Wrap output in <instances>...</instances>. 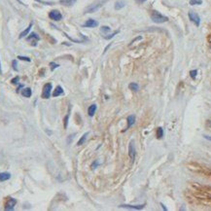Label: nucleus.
<instances>
[{"mask_svg": "<svg viewBox=\"0 0 211 211\" xmlns=\"http://www.w3.org/2000/svg\"><path fill=\"white\" fill-rule=\"evenodd\" d=\"M98 25V22H96V21H94V20H92V19H90V20H88L87 22H85V24H83V26L84 27H96Z\"/></svg>", "mask_w": 211, "mask_h": 211, "instance_id": "1a4fd4ad", "label": "nucleus"}, {"mask_svg": "<svg viewBox=\"0 0 211 211\" xmlns=\"http://www.w3.org/2000/svg\"><path fill=\"white\" fill-rule=\"evenodd\" d=\"M75 2L76 0H60V3L61 5L66 6V7H70L73 4H75Z\"/></svg>", "mask_w": 211, "mask_h": 211, "instance_id": "ddd939ff", "label": "nucleus"}, {"mask_svg": "<svg viewBox=\"0 0 211 211\" xmlns=\"http://www.w3.org/2000/svg\"><path fill=\"white\" fill-rule=\"evenodd\" d=\"M11 178V174L9 172H2L0 173V181H6Z\"/></svg>", "mask_w": 211, "mask_h": 211, "instance_id": "dca6fc26", "label": "nucleus"}, {"mask_svg": "<svg viewBox=\"0 0 211 211\" xmlns=\"http://www.w3.org/2000/svg\"><path fill=\"white\" fill-rule=\"evenodd\" d=\"M100 30H101V32L103 33H109L110 32V30H111V28L109 26H102L101 28H100Z\"/></svg>", "mask_w": 211, "mask_h": 211, "instance_id": "a878e982", "label": "nucleus"}, {"mask_svg": "<svg viewBox=\"0 0 211 211\" xmlns=\"http://www.w3.org/2000/svg\"><path fill=\"white\" fill-rule=\"evenodd\" d=\"M118 32H119V31L117 30V31H115V32H114V33H112V34H110L109 36H104V38H105V39H107V40H109V39H111V38H113L114 36H115V35H116V34H117V33H118Z\"/></svg>", "mask_w": 211, "mask_h": 211, "instance_id": "c85d7f7f", "label": "nucleus"}, {"mask_svg": "<svg viewBox=\"0 0 211 211\" xmlns=\"http://www.w3.org/2000/svg\"><path fill=\"white\" fill-rule=\"evenodd\" d=\"M156 134H157V137H158V138H159V139H161L162 136H163V130H162V128H158Z\"/></svg>", "mask_w": 211, "mask_h": 211, "instance_id": "4be33fe9", "label": "nucleus"}, {"mask_svg": "<svg viewBox=\"0 0 211 211\" xmlns=\"http://www.w3.org/2000/svg\"><path fill=\"white\" fill-rule=\"evenodd\" d=\"M136 2H138V3H143V2H145L146 0H135Z\"/></svg>", "mask_w": 211, "mask_h": 211, "instance_id": "c9c22d12", "label": "nucleus"}, {"mask_svg": "<svg viewBox=\"0 0 211 211\" xmlns=\"http://www.w3.org/2000/svg\"><path fill=\"white\" fill-rule=\"evenodd\" d=\"M189 19L192 22L195 23L196 26H199L200 23V19L198 14H195L194 12H189Z\"/></svg>", "mask_w": 211, "mask_h": 211, "instance_id": "0eeeda50", "label": "nucleus"}, {"mask_svg": "<svg viewBox=\"0 0 211 211\" xmlns=\"http://www.w3.org/2000/svg\"><path fill=\"white\" fill-rule=\"evenodd\" d=\"M22 95L23 96H25V97H30L31 96V93H32V92H31V90L29 89V88H25V89H23L22 90Z\"/></svg>", "mask_w": 211, "mask_h": 211, "instance_id": "f3484780", "label": "nucleus"}, {"mask_svg": "<svg viewBox=\"0 0 211 211\" xmlns=\"http://www.w3.org/2000/svg\"><path fill=\"white\" fill-rule=\"evenodd\" d=\"M87 135H88V132H86V133H84V134H83V136L81 137V139L78 141V145H79V146L84 144V142H85L86 138H87Z\"/></svg>", "mask_w": 211, "mask_h": 211, "instance_id": "5701e85b", "label": "nucleus"}, {"mask_svg": "<svg viewBox=\"0 0 211 211\" xmlns=\"http://www.w3.org/2000/svg\"><path fill=\"white\" fill-rule=\"evenodd\" d=\"M2 73V70H1V64H0V74Z\"/></svg>", "mask_w": 211, "mask_h": 211, "instance_id": "4c0bfd02", "label": "nucleus"}, {"mask_svg": "<svg viewBox=\"0 0 211 211\" xmlns=\"http://www.w3.org/2000/svg\"><path fill=\"white\" fill-rule=\"evenodd\" d=\"M51 91H52V84H51V83L46 84L43 88V92H42L41 97L44 98V99L49 98L50 96H51Z\"/></svg>", "mask_w": 211, "mask_h": 211, "instance_id": "39448f33", "label": "nucleus"}, {"mask_svg": "<svg viewBox=\"0 0 211 211\" xmlns=\"http://www.w3.org/2000/svg\"><path fill=\"white\" fill-rule=\"evenodd\" d=\"M124 6H125V3H124V1L120 0V1H117V2L115 3V9H116V10H120V9L124 8Z\"/></svg>", "mask_w": 211, "mask_h": 211, "instance_id": "aec40b11", "label": "nucleus"}, {"mask_svg": "<svg viewBox=\"0 0 211 211\" xmlns=\"http://www.w3.org/2000/svg\"><path fill=\"white\" fill-rule=\"evenodd\" d=\"M205 129L208 130H211V119H207L205 122Z\"/></svg>", "mask_w": 211, "mask_h": 211, "instance_id": "393cba45", "label": "nucleus"}, {"mask_svg": "<svg viewBox=\"0 0 211 211\" xmlns=\"http://www.w3.org/2000/svg\"><path fill=\"white\" fill-rule=\"evenodd\" d=\"M207 41H208V43L211 44V34H209V35L207 36Z\"/></svg>", "mask_w": 211, "mask_h": 211, "instance_id": "72a5a7b5", "label": "nucleus"}, {"mask_svg": "<svg viewBox=\"0 0 211 211\" xmlns=\"http://www.w3.org/2000/svg\"><path fill=\"white\" fill-rule=\"evenodd\" d=\"M32 24H33L32 22H30V23H29V25H28V27H27L26 29H25V30H23V31H22V32L20 34V38H21V39H22V38H23L24 36H26L27 34H28V32L30 31V28H31V26H32Z\"/></svg>", "mask_w": 211, "mask_h": 211, "instance_id": "a211bd4d", "label": "nucleus"}, {"mask_svg": "<svg viewBox=\"0 0 211 211\" xmlns=\"http://www.w3.org/2000/svg\"><path fill=\"white\" fill-rule=\"evenodd\" d=\"M63 93H64V92H63V89L60 87V86H58V87L55 88L54 92H53V95H54V97H57V96L61 95V94H63Z\"/></svg>", "mask_w": 211, "mask_h": 211, "instance_id": "f8f14e48", "label": "nucleus"}, {"mask_svg": "<svg viewBox=\"0 0 211 211\" xmlns=\"http://www.w3.org/2000/svg\"><path fill=\"white\" fill-rule=\"evenodd\" d=\"M50 66H51V70L53 71V70H54V68H58L60 65L57 64V63H54V62H51V63H50Z\"/></svg>", "mask_w": 211, "mask_h": 211, "instance_id": "cd10ccee", "label": "nucleus"}, {"mask_svg": "<svg viewBox=\"0 0 211 211\" xmlns=\"http://www.w3.org/2000/svg\"><path fill=\"white\" fill-rule=\"evenodd\" d=\"M126 121H128V128H126L125 130L130 129V126H131L132 124H134V121H135V117H134L133 115H130V116H129V117H128V119H126Z\"/></svg>", "mask_w": 211, "mask_h": 211, "instance_id": "4468645a", "label": "nucleus"}, {"mask_svg": "<svg viewBox=\"0 0 211 211\" xmlns=\"http://www.w3.org/2000/svg\"><path fill=\"white\" fill-rule=\"evenodd\" d=\"M18 81H19V77H17V78H14V79L12 80V83H13V84H16V83H18Z\"/></svg>", "mask_w": 211, "mask_h": 211, "instance_id": "473e14b6", "label": "nucleus"}, {"mask_svg": "<svg viewBox=\"0 0 211 211\" xmlns=\"http://www.w3.org/2000/svg\"><path fill=\"white\" fill-rule=\"evenodd\" d=\"M31 40H35V41L37 42V41L40 40V37H39L35 32H32L28 37H27V41H31Z\"/></svg>", "mask_w": 211, "mask_h": 211, "instance_id": "6ab92c4d", "label": "nucleus"}, {"mask_svg": "<svg viewBox=\"0 0 211 211\" xmlns=\"http://www.w3.org/2000/svg\"><path fill=\"white\" fill-rule=\"evenodd\" d=\"M161 204H162V209H164V210H167V209H166V207H164V205H163L162 203H161Z\"/></svg>", "mask_w": 211, "mask_h": 211, "instance_id": "e433bc0d", "label": "nucleus"}, {"mask_svg": "<svg viewBox=\"0 0 211 211\" xmlns=\"http://www.w3.org/2000/svg\"><path fill=\"white\" fill-rule=\"evenodd\" d=\"M196 73H198V71L196 70H191L190 71V76H191V78H192V79H195V77H196Z\"/></svg>", "mask_w": 211, "mask_h": 211, "instance_id": "bb28decb", "label": "nucleus"}, {"mask_svg": "<svg viewBox=\"0 0 211 211\" xmlns=\"http://www.w3.org/2000/svg\"><path fill=\"white\" fill-rule=\"evenodd\" d=\"M190 4L191 5H200V4H202V1L201 0H191Z\"/></svg>", "mask_w": 211, "mask_h": 211, "instance_id": "b1692460", "label": "nucleus"}, {"mask_svg": "<svg viewBox=\"0 0 211 211\" xmlns=\"http://www.w3.org/2000/svg\"><path fill=\"white\" fill-rule=\"evenodd\" d=\"M106 2V0H103V1H98L96 3H93L92 5H90L86 9L85 13H93V12H96L98 9H100V7H102L103 4Z\"/></svg>", "mask_w": 211, "mask_h": 211, "instance_id": "20e7f679", "label": "nucleus"}, {"mask_svg": "<svg viewBox=\"0 0 211 211\" xmlns=\"http://www.w3.org/2000/svg\"><path fill=\"white\" fill-rule=\"evenodd\" d=\"M18 59L21 60H25V61H30V59L29 58H26V57H22V55H19Z\"/></svg>", "mask_w": 211, "mask_h": 211, "instance_id": "c756f323", "label": "nucleus"}, {"mask_svg": "<svg viewBox=\"0 0 211 211\" xmlns=\"http://www.w3.org/2000/svg\"><path fill=\"white\" fill-rule=\"evenodd\" d=\"M12 64H13V68H14V70L18 71V66H17V60H13V62H12Z\"/></svg>", "mask_w": 211, "mask_h": 211, "instance_id": "7c9ffc66", "label": "nucleus"}, {"mask_svg": "<svg viewBox=\"0 0 211 211\" xmlns=\"http://www.w3.org/2000/svg\"><path fill=\"white\" fill-rule=\"evenodd\" d=\"M129 88H130V90L134 91V92H137V91L139 90V86H138V84H136V83H130V85H129Z\"/></svg>", "mask_w": 211, "mask_h": 211, "instance_id": "412c9836", "label": "nucleus"}, {"mask_svg": "<svg viewBox=\"0 0 211 211\" xmlns=\"http://www.w3.org/2000/svg\"><path fill=\"white\" fill-rule=\"evenodd\" d=\"M49 17L51 20L55 21V22H59V21H60V20L62 19V15H61L60 12L58 11V10H53V11L50 12Z\"/></svg>", "mask_w": 211, "mask_h": 211, "instance_id": "423d86ee", "label": "nucleus"}, {"mask_svg": "<svg viewBox=\"0 0 211 211\" xmlns=\"http://www.w3.org/2000/svg\"><path fill=\"white\" fill-rule=\"evenodd\" d=\"M129 155H130V159L134 160V158H135V148H134V145H133V142H132V141L130 143V147H129Z\"/></svg>", "mask_w": 211, "mask_h": 211, "instance_id": "9d476101", "label": "nucleus"}, {"mask_svg": "<svg viewBox=\"0 0 211 211\" xmlns=\"http://www.w3.org/2000/svg\"><path fill=\"white\" fill-rule=\"evenodd\" d=\"M192 187L195 190L199 191L200 193L204 194L211 198V187L210 186H206V185H201L199 183H192Z\"/></svg>", "mask_w": 211, "mask_h": 211, "instance_id": "f03ea898", "label": "nucleus"}, {"mask_svg": "<svg viewBox=\"0 0 211 211\" xmlns=\"http://www.w3.org/2000/svg\"><path fill=\"white\" fill-rule=\"evenodd\" d=\"M68 117H69V115H67V116L64 118V128L65 129L67 128V120H68Z\"/></svg>", "mask_w": 211, "mask_h": 211, "instance_id": "2f4dec72", "label": "nucleus"}, {"mask_svg": "<svg viewBox=\"0 0 211 211\" xmlns=\"http://www.w3.org/2000/svg\"><path fill=\"white\" fill-rule=\"evenodd\" d=\"M151 19L152 21L156 23H162V22H168V18L165 16L162 15L161 13L157 11H153L151 13Z\"/></svg>", "mask_w": 211, "mask_h": 211, "instance_id": "7ed1b4c3", "label": "nucleus"}, {"mask_svg": "<svg viewBox=\"0 0 211 211\" xmlns=\"http://www.w3.org/2000/svg\"><path fill=\"white\" fill-rule=\"evenodd\" d=\"M96 105L95 104H92L90 107H89V109H88V113H89V115L91 116V117H92L93 115H94V113H95V111H96Z\"/></svg>", "mask_w": 211, "mask_h": 211, "instance_id": "2eb2a0df", "label": "nucleus"}, {"mask_svg": "<svg viewBox=\"0 0 211 211\" xmlns=\"http://www.w3.org/2000/svg\"><path fill=\"white\" fill-rule=\"evenodd\" d=\"M188 169H190L191 171H193L194 173L200 174V175H204V176H208L211 177V169L208 167H206L202 164H200L198 162H190L187 164Z\"/></svg>", "mask_w": 211, "mask_h": 211, "instance_id": "f257e3e1", "label": "nucleus"}, {"mask_svg": "<svg viewBox=\"0 0 211 211\" xmlns=\"http://www.w3.org/2000/svg\"><path fill=\"white\" fill-rule=\"evenodd\" d=\"M203 137H204L205 139H207V140L211 141V137H210V136H208V135H203Z\"/></svg>", "mask_w": 211, "mask_h": 211, "instance_id": "f704fd0d", "label": "nucleus"}, {"mask_svg": "<svg viewBox=\"0 0 211 211\" xmlns=\"http://www.w3.org/2000/svg\"><path fill=\"white\" fill-rule=\"evenodd\" d=\"M17 200L13 198H8L7 200V203L5 204V210H13L14 209V206L16 205Z\"/></svg>", "mask_w": 211, "mask_h": 211, "instance_id": "6e6552de", "label": "nucleus"}, {"mask_svg": "<svg viewBox=\"0 0 211 211\" xmlns=\"http://www.w3.org/2000/svg\"><path fill=\"white\" fill-rule=\"evenodd\" d=\"M145 204H142V205H130V204H124V205H120V207H124V208H130V209H142L144 207Z\"/></svg>", "mask_w": 211, "mask_h": 211, "instance_id": "9b49d317", "label": "nucleus"}]
</instances>
